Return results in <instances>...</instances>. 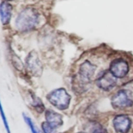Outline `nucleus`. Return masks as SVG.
<instances>
[{
	"instance_id": "f8f14e48",
	"label": "nucleus",
	"mask_w": 133,
	"mask_h": 133,
	"mask_svg": "<svg viewBox=\"0 0 133 133\" xmlns=\"http://www.w3.org/2000/svg\"><path fill=\"white\" fill-rule=\"evenodd\" d=\"M24 119H25V121L26 123H27V125H28L29 126L30 129H31V131L32 133H38V132L37 129H36V127H35V126L34 125L33 123H32V120H31V119H30L29 118H28L27 116H24Z\"/></svg>"
},
{
	"instance_id": "39448f33",
	"label": "nucleus",
	"mask_w": 133,
	"mask_h": 133,
	"mask_svg": "<svg viewBox=\"0 0 133 133\" xmlns=\"http://www.w3.org/2000/svg\"><path fill=\"white\" fill-rule=\"evenodd\" d=\"M28 71L34 76H40L42 73V65L36 52L32 51L25 59Z\"/></svg>"
},
{
	"instance_id": "6e6552de",
	"label": "nucleus",
	"mask_w": 133,
	"mask_h": 133,
	"mask_svg": "<svg viewBox=\"0 0 133 133\" xmlns=\"http://www.w3.org/2000/svg\"><path fill=\"white\" fill-rule=\"evenodd\" d=\"M46 122L53 128L57 129L63 124L62 117L61 114L51 110H48L45 112Z\"/></svg>"
},
{
	"instance_id": "f257e3e1",
	"label": "nucleus",
	"mask_w": 133,
	"mask_h": 133,
	"mask_svg": "<svg viewBox=\"0 0 133 133\" xmlns=\"http://www.w3.org/2000/svg\"><path fill=\"white\" fill-rule=\"evenodd\" d=\"M39 22V15L37 11L29 7L22 10L16 19L17 29L21 32L29 31L36 27Z\"/></svg>"
},
{
	"instance_id": "1a4fd4ad",
	"label": "nucleus",
	"mask_w": 133,
	"mask_h": 133,
	"mask_svg": "<svg viewBox=\"0 0 133 133\" xmlns=\"http://www.w3.org/2000/svg\"><path fill=\"white\" fill-rule=\"evenodd\" d=\"M11 5L8 2H2L1 5V19L3 25H6L9 23L12 15Z\"/></svg>"
},
{
	"instance_id": "4468645a",
	"label": "nucleus",
	"mask_w": 133,
	"mask_h": 133,
	"mask_svg": "<svg viewBox=\"0 0 133 133\" xmlns=\"http://www.w3.org/2000/svg\"><path fill=\"white\" fill-rule=\"evenodd\" d=\"M93 133H107V131L106 129L102 128V127H99V128L96 129Z\"/></svg>"
},
{
	"instance_id": "423d86ee",
	"label": "nucleus",
	"mask_w": 133,
	"mask_h": 133,
	"mask_svg": "<svg viewBox=\"0 0 133 133\" xmlns=\"http://www.w3.org/2000/svg\"><path fill=\"white\" fill-rule=\"evenodd\" d=\"M110 71L116 78H123L129 71V65L123 59H116L112 62Z\"/></svg>"
},
{
	"instance_id": "f03ea898",
	"label": "nucleus",
	"mask_w": 133,
	"mask_h": 133,
	"mask_svg": "<svg viewBox=\"0 0 133 133\" xmlns=\"http://www.w3.org/2000/svg\"><path fill=\"white\" fill-rule=\"evenodd\" d=\"M96 70V66L89 61H85L80 66L79 75L77 78H75L73 83L74 88L77 90V92H83L87 85L90 83L91 79L94 74Z\"/></svg>"
},
{
	"instance_id": "9d476101",
	"label": "nucleus",
	"mask_w": 133,
	"mask_h": 133,
	"mask_svg": "<svg viewBox=\"0 0 133 133\" xmlns=\"http://www.w3.org/2000/svg\"><path fill=\"white\" fill-rule=\"evenodd\" d=\"M32 100H33V106L36 108V109L38 111L42 112L44 109V107L42 102L40 101V99L38 98L37 97H36L34 94L32 96Z\"/></svg>"
},
{
	"instance_id": "7ed1b4c3",
	"label": "nucleus",
	"mask_w": 133,
	"mask_h": 133,
	"mask_svg": "<svg viewBox=\"0 0 133 133\" xmlns=\"http://www.w3.org/2000/svg\"><path fill=\"white\" fill-rule=\"evenodd\" d=\"M48 101L59 110H66L70 105L71 96L64 88H58L51 92L47 96Z\"/></svg>"
},
{
	"instance_id": "9b49d317",
	"label": "nucleus",
	"mask_w": 133,
	"mask_h": 133,
	"mask_svg": "<svg viewBox=\"0 0 133 133\" xmlns=\"http://www.w3.org/2000/svg\"><path fill=\"white\" fill-rule=\"evenodd\" d=\"M42 128L44 133H56L55 129L49 125L46 122H44L42 125Z\"/></svg>"
},
{
	"instance_id": "0eeeda50",
	"label": "nucleus",
	"mask_w": 133,
	"mask_h": 133,
	"mask_svg": "<svg viewBox=\"0 0 133 133\" xmlns=\"http://www.w3.org/2000/svg\"><path fill=\"white\" fill-rule=\"evenodd\" d=\"M132 123L131 118L127 115L117 116L113 120L114 129L119 133H127L129 132Z\"/></svg>"
},
{
	"instance_id": "dca6fc26",
	"label": "nucleus",
	"mask_w": 133,
	"mask_h": 133,
	"mask_svg": "<svg viewBox=\"0 0 133 133\" xmlns=\"http://www.w3.org/2000/svg\"><path fill=\"white\" fill-rule=\"evenodd\" d=\"M6 1H12V0H6Z\"/></svg>"
},
{
	"instance_id": "ddd939ff",
	"label": "nucleus",
	"mask_w": 133,
	"mask_h": 133,
	"mask_svg": "<svg viewBox=\"0 0 133 133\" xmlns=\"http://www.w3.org/2000/svg\"><path fill=\"white\" fill-rule=\"evenodd\" d=\"M1 116H2V118H3V122H4V124H5V129H6V131H7L8 133H10V129H9V125H8L7 121H6V117H5V114H4L3 110L2 107H1Z\"/></svg>"
},
{
	"instance_id": "2eb2a0df",
	"label": "nucleus",
	"mask_w": 133,
	"mask_h": 133,
	"mask_svg": "<svg viewBox=\"0 0 133 133\" xmlns=\"http://www.w3.org/2000/svg\"><path fill=\"white\" fill-rule=\"evenodd\" d=\"M78 133H85V132H78Z\"/></svg>"
},
{
	"instance_id": "20e7f679",
	"label": "nucleus",
	"mask_w": 133,
	"mask_h": 133,
	"mask_svg": "<svg viewBox=\"0 0 133 133\" xmlns=\"http://www.w3.org/2000/svg\"><path fill=\"white\" fill-rule=\"evenodd\" d=\"M97 87L105 91H109L116 85V78L109 71H103L96 80Z\"/></svg>"
}]
</instances>
